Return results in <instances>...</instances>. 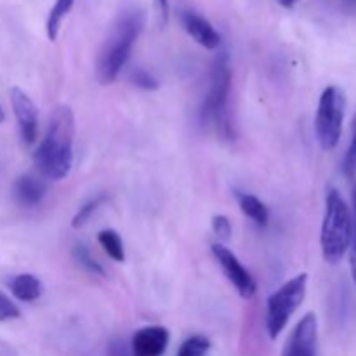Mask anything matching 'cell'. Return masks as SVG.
Masks as SVG:
<instances>
[{
  "mask_svg": "<svg viewBox=\"0 0 356 356\" xmlns=\"http://www.w3.org/2000/svg\"><path fill=\"white\" fill-rule=\"evenodd\" d=\"M73 141H75V115L72 108L61 104L49 120V127L33 153V162L42 177L61 181L73 165Z\"/></svg>",
  "mask_w": 356,
  "mask_h": 356,
  "instance_id": "cell-1",
  "label": "cell"
},
{
  "mask_svg": "<svg viewBox=\"0 0 356 356\" xmlns=\"http://www.w3.org/2000/svg\"><path fill=\"white\" fill-rule=\"evenodd\" d=\"M143 30V14L139 10H127L120 16L104 42L96 65L97 82L108 86L117 80L122 68L131 58L132 47Z\"/></svg>",
  "mask_w": 356,
  "mask_h": 356,
  "instance_id": "cell-2",
  "label": "cell"
},
{
  "mask_svg": "<svg viewBox=\"0 0 356 356\" xmlns=\"http://www.w3.org/2000/svg\"><path fill=\"white\" fill-rule=\"evenodd\" d=\"M229 94H232V66L226 52L214 59L209 73V90L200 106V122L214 127L222 138H233L229 122Z\"/></svg>",
  "mask_w": 356,
  "mask_h": 356,
  "instance_id": "cell-3",
  "label": "cell"
},
{
  "mask_svg": "<svg viewBox=\"0 0 356 356\" xmlns=\"http://www.w3.org/2000/svg\"><path fill=\"white\" fill-rule=\"evenodd\" d=\"M353 238V219L350 207L339 190L330 188L325 197V216H323L320 247L323 259L329 264H337L346 256Z\"/></svg>",
  "mask_w": 356,
  "mask_h": 356,
  "instance_id": "cell-4",
  "label": "cell"
},
{
  "mask_svg": "<svg viewBox=\"0 0 356 356\" xmlns=\"http://www.w3.org/2000/svg\"><path fill=\"white\" fill-rule=\"evenodd\" d=\"M308 289V275H296L268 298L266 330L271 339H277L287 327L299 306L302 305Z\"/></svg>",
  "mask_w": 356,
  "mask_h": 356,
  "instance_id": "cell-5",
  "label": "cell"
},
{
  "mask_svg": "<svg viewBox=\"0 0 356 356\" xmlns=\"http://www.w3.org/2000/svg\"><path fill=\"white\" fill-rule=\"evenodd\" d=\"M346 115V94L341 87L329 86L322 92L315 115V134L322 149L329 152L339 143Z\"/></svg>",
  "mask_w": 356,
  "mask_h": 356,
  "instance_id": "cell-6",
  "label": "cell"
},
{
  "mask_svg": "<svg viewBox=\"0 0 356 356\" xmlns=\"http://www.w3.org/2000/svg\"><path fill=\"white\" fill-rule=\"evenodd\" d=\"M212 254H214L216 261L221 266L225 277L238 291V294L243 299L252 298L257 291V284L252 275H250V271L240 263L238 257L228 247L222 245V243H212Z\"/></svg>",
  "mask_w": 356,
  "mask_h": 356,
  "instance_id": "cell-7",
  "label": "cell"
},
{
  "mask_svg": "<svg viewBox=\"0 0 356 356\" xmlns=\"http://www.w3.org/2000/svg\"><path fill=\"white\" fill-rule=\"evenodd\" d=\"M318 350V320L315 313H306L292 329L282 356H316Z\"/></svg>",
  "mask_w": 356,
  "mask_h": 356,
  "instance_id": "cell-8",
  "label": "cell"
},
{
  "mask_svg": "<svg viewBox=\"0 0 356 356\" xmlns=\"http://www.w3.org/2000/svg\"><path fill=\"white\" fill-rule=\"evenodd\" d=\"M10 104H13L14 115H16L17 125H19L21 139L26 146H31L37 141L38 136V111L33 101L30 99L24 90L19 87L10 89Z\"/></svg>",
  "mask_w": 356,
  "mask_h": 356,
  "instance_id": "cell-9",
  "label": "cell"
},
{
  "mask_svg": "<svg viewBox=\"0 0 356 356\" xmlns=\"http://www.w3.org/2000/svg\"><path fill=\"white\" fill-rule=\"evenodd\" d=\"M170 343V334L162 325L143 327L132 336V356H163Z\"/></svg>",
  "mask_w": 356,
  "mask_h": 356,
  "instance_id": "cell-10",
  "label": "cell"
},
{
  "mask_svg": "<svg viewBox=\"0 0 356 356\" xmlns=\"http://www.w3.org/2000/svg\"><path fill=\"white\" fill-rule=\"evenodd\" d=\"M181 21H183V26L188 31V35L197 44H200L202 47L214 51L221 45V35L216 31V28L204 16L193 13V10H183Z\"/></svg>",
  "mask_w": 356,
  "mask_h": 356,
  "instance_id": "cell-11",
  "label": "cell"
},
{
  "mask_svg": "<svg viewBox=\"0 0 356 356\" xmlns=\"http://www.w3.org/2000/svg\"><path fill=\"white\" fill-rule=\"evenodd\" d=\"M14 198L23 207H37L47 193V186L42 179L33 176H21L14 181Z\"/></svg>",
  "mask_w": 356,
  "mask_h": 356,
  "instance_id": "cell-12",
  "label": "cell"
},
{
  "mask_svg": "<svg viewBox=\"0 0 356 356\" xmlns=\"http://www.w3.org/2000/svg\"><path fill=\"white\" fill-rule=\"evenodd\" d=\"M10 291L21 302H33L44 294V285L35 275L21 273L10 280Z\"/></svg>",
  "mask_w": 356,
  "mask_h": 356,
  "instance_id": "cell-13",
  "label": "cell"
},
{
  "mask_svg": "<svg viewBox=\"0 0 356 356\" xmlns=\"http://www.w3.org/2000/svg\"><path fill=\"white\" fill-rule=\"evenodd\" d=\"M236 200H238L240 211H242L247 218L252 219L257 226H268V222H270V211H268L266 205H264L256 195L238 191V193H236Z\"/></svg>",
  "mask_w": 356,
  "mask_h": 356,
  "instance_id": "cell-14",
  "label": "cell"
},
{
  "mask_svg": "<svg viewBox=\"0 0 356 356\" xmlns=\"http://www.w3.org/2000/svg\"><path fill=\"white\" fill-rule=\"evenodd\" d=\"M97 242L103 247L104 252L108 254V257L115 261V263H124L125 261V249L124 242H122V236L118 235L115 229H101L97 233Z\"/></svg>",
  "mask_w": 356,
  "mask_h": 356,
  "instance_id": "cell-15",
  "label": "cell"
},
{
  "mask_svg": "<svg viewBox=\"0 0 356 356\" xmlns=\"http://www.w3.org/2000/svg\"><path fill=\"white\" fill-rule=\"evenodd\" d=\"M73 2L75 0H56V3L52 6L51 13H49L47 17V24H45V30H47V37L49 40L54 42L58 38L59 33V26H61V21L65 19L66 14L72 10Z\"/></svg>",
  "mask_w": 356,
  "mask_h": 356,
  "instance_id": "cell-16",
  "label": "cell"
},
{
  "mask_svg": "<svg viewBox=\"0 0 356 356\" xmlns=\"http://www.w3.org/2000/svg\"><path fill=\"white\" fill-rule=\"evenodd\" d=\"M106 195L104 193H101V195H96V197H92L90 198V200H87L86 204L82 205V207L79 209V211H76V214L73 216V219H72V226L75 229H79V228H83V226L87 225V222L90 221V218H92L94 214H96L97 211H99V207L101 205L104 204V202H106Z\"/></svg>",
  "mask_w": 356,
  "mask_h": 356,
  "instance_id": "cell-17",
  "label": "cell"
},
{
  "mask_svg": "<svg viewBox=\"0 0 356 356\" xmlns=\"http://www.w3.org/2000/svg\"><path fill=\"white\" fill-rule=\"evenodd\" d=\"M73 257H75L76 263L82 268H86L89 273L104 277V268L101 266V263H97L96 257H92L90 250L87 249L83 243H75V245H73Z\"/></svg>",
  "mask_w": 356,
  "mask_h": 356,
  "instance_id": "cell-18",
  "label": "cell"
},
{
  "mask_svg": "<svg viewBox=\"0 0 356 356\" xmlns=\"http://www.w3.org/2000/svg\"><path fill=\"white\" fill-rule=\"evenodd\" d=\"M211 350V341L205 336H191L181 344L177 356H207Z\"/></svg>",
  "mask_w": 356,
  "mask_h": 356,
  "instance_id": "cell-19",
  "label": "cell"
},
{
  "mask_svg": "<svg viewBox=\"0 0 356 356\" xmlns=\"http://www.w3.org/2000/svg\"><path fill=\"white\" fill-rule=\"evenodd\" d=\"M343 172L348 179L355 177L356 174V117L353 120V132H351V141L348 145L346 153L343 159Z\"/></svg>",
  "mask_w": 356,
  "mask_h": 356,
  "instance_id": "cell-20",
  "label": "cell"
},
{
  "mask_svg": "<svg viewBox=\"0 0 356 356\" xmlns=\"http://www.w3.org/2000/svg\"><path fill=\"white\" fill-rule=\"evenodd\" d=\"M131 82L134 83L136 87L143 90H156L159 89V80L145 68H136L132 70L131 73Z\"/></svg>",
  "mask_w": 356,
  "mask_h": 356,
  "instance_id": "cell-21",
  "label": "cell"
},
{
  "mask_svg": "<svg viewBox=\"0 0 356 356\" xmlns=\"http://www.w3.org/2000/svg\"><path fill=\"white\" fill-rule=\"evenodd\" d=\"M212 232H214V235L219 236L221 240H229L233 232L232 221L222 214L214 216V218H212Z\"/></svg>",
  "mask_w": 356,
  "mask_h": 356,
  "instance_id": "cell-22",
  "label": "cell"
},
{
  "mask_svg": "<svg viewBox=\"0 0 356 356\" xmlns=\"http://www.w3.org/2000/svg\"><path fill=\"white\" fill-rule=\"evenodd\" d=\"M19 316V309L17 306L7 298L6 294L0 292V322H7V320H14Z\"/></svg>",
  "mask_w": 356,
  "mask_h": 356,
  "instance_id": "cell-23",
  "label": "cell"
},
{
  "mask_svg": "<svg viewBox=\"0 0 356 356\" xmlns=\"http://www.w3.org/2000/svg\"><path fill=\"white\" fill-rule=\"evenodd\" d=\"M353 204H355V218H356V186L353 191ZM350 266H351V277L356 285V219L353 226V238H351V256H350Z\"/></svg>",
  "mask_w": 356,
  "mask_h": 356,
  "instance_id": "cell-24",
  "label": "cell"
},
{
  "mask_svg": "<svg viewBox=\"0 0 356 356\" xmlns=\"http://www.w3.org/2000/svg\"><path fill=\"white\" fill-rule=\"evenodd\" d=\"M110 356H132L131 353V348L120 339H115L111 341L110 344Z\"/></svg>",
  "mask_w": 356,
  "mask_h": 356,
  "instance_id": "cell-25",
  "label": "cell"
},
{
  "mask_svg": "<svg viewBox=\"0 0 356 356\" xmlns=\"http://www.w3.org/2000/svg\"><path fill=\"white\" fill-rule=\"evenodd\" d=\"M155 3H156V10H159L160 21H162L163 24H167V21H169V16H170L169 0H155Z\"/></svg>",
  "mask_w": 356,
  "mask_h": 356,
  "instance_id": "cell-26",
  "label": "cell"
},
{
  "mask_svg": "<svg viewBox=\"0 0 356 356\" xmlns=\"http://www.w3.org/2000/svg\"><path fill=\"white\" fill-rule=\"evenodd\" d=\"M278 3H280L282 7H285V9H292V7L298 3V0H277Z\"/></svg>",
  "mask_w": 356,
  "mask_h": 356,
  "instance_id": "cell-27",
  "label": "cell"
},
{
  "mask_svg": "<svg viewBox=\"0 0 356 356\" xmlns=\"http://www.w3.org/2000/svg\"><path fill=\"white\" fill-rule=\"evenodd\" d=\"M3 118H6V113H3L2 106H0V122H3Z\"/></svg>",
  "mask_w": 356,
  "mask_h": 356,
  "instance_id": "cell-28",
  "label": "cell"
},
{
  "mask_svg": "<svg viewBox=\"0 0 356 356\" xmlns=\"http://www.w3.org/2000/svg\"><path fill=\"white\" fill-rule=\"evenodd\" d=\"M346 3L351 7H356V0H346Z\"/></svg>",
  "mask_w": 356,
  "mask_h": 356,
  "instance_id": "cell-29",
  "label": "cell"
}]
</instances>
